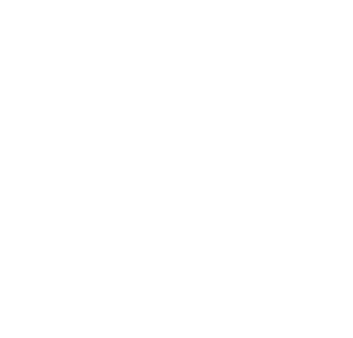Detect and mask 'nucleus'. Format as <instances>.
<instances>
[]
</instances>
